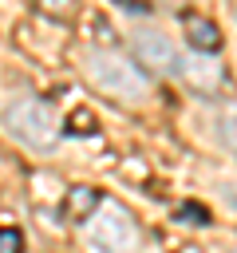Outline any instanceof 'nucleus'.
Returning a JSON list of instances; mask_svg holds the SVG:
<instances>
[{
    "mask_svg": "<svg viewBox=\"0 0 237 253\" xmlns=\"http://www.w3.org/2000/svg\"><path fill=\"white\" fill-rule=\"evenodd\" d=\"M87 75L95 79V87L99 91H107V95H115V99H122V103H138L146 91H150V83H146V75L130 63V59H122V55H115V51H87Z\"/></svg>",
    "mask_w": 237,
    "mask_h": 253,
    "instance_id": "nucleus-1",
    "label": "nucleus"
},
{
    "mask_svg": "<svg viewBox=\"0 0 237 253\" xmlns=\"http://www.w3.org/2000/svg\"><path fill=\"white\" fill-rule=\"evenodd\" d=\"M4 126H8L20 142H28V146H36V150H43V146H51V142L59 138L55 111H51V103H43V99H16V103H8V107H4Z\"/></svg>",
    "mask_w": 237,
    "mask_h": 253,
    "instance_id": "nucleus-2",
    "label": "nucleus"
},
{
    "mask_svg": "<svg viewBox=\"0 0 237 253\" xmlns=\"http://www.w3.org/2000/svg\"><path fill=\"white\" fill-rule=\"evenodd\" d=\"M87 237H91V245H99L107 253H126L138 241V229H134V221H130V213L122 206H99Z\"/></svg>",
    "mask_w": 237,
    "mask_h": 253,
    "instance_id": "nucleus-3",
    "label": "nucleus"
},
{
    "mask_svg": "<svg viewBox=\"0 0 237 253\" xmlns=\"http://www.w3.org/2000/svg\"><path fill=\"white\" fill-rule=\"evenodd\" d=\"M134 51H138V59H142L146 67H154V71H174V67L182 63L178 51H174V43H170V36L158 32V28L134 32Z\"/></svg>",
    "mask_w": 237,
    "mask_h": 253,
    "instance_id": "nucleus-4",
    "label": "nucleus"
},
{
    "mask_svg": "<svg viewBox=\"0 0 237 253\" xmlns=\"http://www.w3.org/2000/svg\"><path fill=\"white\" fill-rule=\"evenodd\" d=\"M95 210H99V190H91V186H71L67 190V198H63V217L67 221H87Z\"/></svg>",
    "mask_w": 237,
    "mask_h": 253,
    "instance_id": "nucleus-5",
    "label": "nucleus"
},
{
    "mask_svg": "<svg viewBox=\"0 0 237 253\" xmlns=\"http://www.w3.org/2000/svg\"><path fill=\"white\" fill-rule=\"evenodd\" d=\"M186 40H190L198 51H217V47H221L217 24H209V20H201V16H186Z\"/></svg>",
    "mask_w": 237,
    "mask_h": 253,
    "instance_id": "nucleus-6",
    "label": "nucleus"
},
{
    "mask_svg": "<svg viewBox=\"0 0 237 253\" xmlns=\"http://www.w3.org/2000/svg\"><path fill=\"white\" fill-rule=\"evenodd\" d=\"M178 71H182L194 87H205V91H213V87L221 83V67H217V63H205V59H182Z\"/></svg>",
    "mask_w": 237,
    "mask_h": 253,
    "instance_id": "nucleus-7",
    "label": "nucleus"
},
{
    "mask_svg": "<svg viewBox=\"0 0 237 253\" xmlns=\"http://www.w3.org/2000/svg\"><path fill=\"white\" fill-rule=\"evenodd\" d=\"M63 130H67V134H95V115H91L87 107H83V111H71Z\"/></svg>",
    "mask_w": 237,
    "mask_h": 253,
    "instance_id": "nucleus-8",
    "label": "nucleus"
},
{
    "mask_svg": "<svg viewBox=\"0 0 237 253\" xmlns=\"http://www.w3.org/2000/svg\"><path fill=\"white\" fill-rule=\"evenodd\" d=\"M0 253H24V233L12 225H0Z\"/></svg>",
    "mask_w": 237,
    "mask_h": 253,
    "instance_id": "nucleus-9",
    "label": "nucleus"
},
{
    "mask_svg": "<svg viewBox=\"0 0 237 253\" xmlns=\"http://www.w3.org/2000/svg\"><path fill=\"white\" fill-rule=\"evenodd\" d=\"M178 217H182L186 225H205V221H209V213H205L198 202H186V206H178Z\"/></svg>",
    "mask_w": 237,
    "mask_h": 253,
    "instance_id": "nucleus-10",
    "label": "nucleus"
},
{
    "mask_svg": "<svg viewBox=\"0 0 237 253\" xmlns=\"http://www.w3.org/2000/svg\"><path fill=\"white\" fill-rule=\"evenodd\" d=\"M221 138L237 150V107H229V111L221 115Z\"/></svg>",
    "mask_w": 237,
    "mask_h": 253,
    "instance_id": "nucleus-11",
    "label": "nucleus"
},
{
    "mask_svg": "<svg viewBox=\"0 0 237 253\" xmlns=\"http://www.w3.org/2000/svg\"><path fill=\"white\" fill-rule=\"evenodd\" d=\"M40 4H43L51 16H67V12L75 8V0H40Z\"/></svg>",
    "mask_w": 237,
    "mask_h": 253,
    "instance_id": "nucleus-12",
    "label": "nucleus"
},
{
    "mask_svg": "<svg viewBox=\"0 0 237 253\" xmlns=\"http://www.w3.org/2000/svg\"><path fill=\"white\" fill-rule=\"evenodd\" d=\"M233 253H237V249H233Z\"/></svg>",
    "mask_w": 237,
    "mask_h": 253,
    "instance_id": "nucleus-13",
    "label": "nucleus"
}]
</instances>
